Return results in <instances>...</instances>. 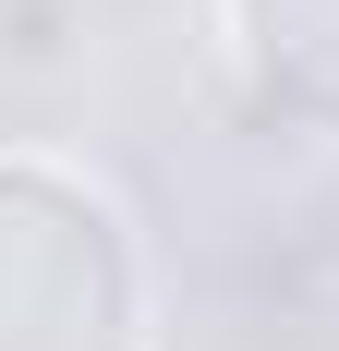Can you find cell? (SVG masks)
Segmentation results:
<instances>
[{"label":"cell","instance_id":"cell-2","mask_svg":"<svg viewBox=\"0 0 339 351\" xmlns=\"http://www.w3.org/2000/svg\"><path fill=\"white\" fill-rule=\"evenodd\" d=\"M218 25H231L242 97L291 134L339 145V0H218Z\"/></svg>","mask_w":339,"mask_h":351},{"label":"cell","instance_id":"cell-1","mask_svg":"<svg viewBox=\"0 0 339 351\" xmlns=\"http://www.w3.org/2000/svg\"><path fill=\"white\" fill-rule=\"evenodd\" d=\"M158 267L134 206L49 145H0V351H145Z\"/></svg>","mask_w":339,"mask_h":351},{"label":"cell","instance_id":"cell-3","mask_svg":"<svg viewBox=\"0 0 339 351\" xmlns=\"http://www.w3.org/2000/svg\"><path fill=\"white\" fill-rule=\"evenodd\" d=\"M0 73L12 85H73L85 73V0H0Z\"/></svg>","mask_w":339,"mask_h":351}]
</instances>
